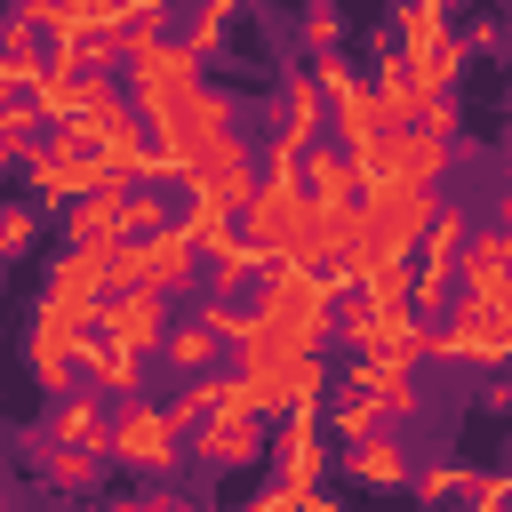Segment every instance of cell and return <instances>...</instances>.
<instances>
[{
	"mask_svg": "<svg viewBox=\"0 0 512 512\" xmlns=\"http://www.w3.org/2000/svg\"><path fill=\"white\" fill-rule=\"evenodd\" d=\"M168 320H176V304H168L160 288H144V280H136V288H104V296H96V312H88V328H96V336H112L120 352H144V360H152V344H160V328H168Z\"/></svg>",
	"mask_w": 512,
	"mask_h": 512,
	"instance_id": "cell-6",
	"label": "cell"
},
{
	"mask_svg": "<svg viewBox=\"0 0 512 512\" xmlns=\"http://www.w3.org/2000/svg\"><path fill=\"white\" fill-rule=\"evenodd\" d=\"M464 480H472V472H464L456 456H424V464H408V480H400V488H408L416 504H456V496H464Z\"/></svg>",
	"mask_w": 512,
	"mask_h": 512,
	"instance_id": "cell-25",
	"label": "cell"
},
{
	"mask_svg": "<svg viewBox=\"0 0 512 512\" xmlns=\"http://www.w3.org/2000/svg\"><path fill=\"white\" fill-rule=\"evenodd\" d=\"M296 184H304L312 208H352V200H360V176H352L344 144H328V136H312V152L296 160Z\"/></svg>",
	"mask_w": 512,
	"mask_h": 512,
	"instance_id": "cell-16",
	"label": "cell"
},
{
	"mask_svg": "<svg viewBox=\"0 0 512 512\" xmlns=\"http://www.w3.org/2000/svg\"><path fill=\"white\" fill-rule=\"evenodd\" d=\"M248 512H336V496L320 480H272V488H256Z\"/></svg>",
	"mask_w": 512,
	"mask_h": 512,
	"instance_id": "cell-28",
	"label": "cell"
},
{
	"mask_svg": "<svg viewBox=\"0 0 512 512\" xmlns=\"http://www.w3.org/2000/svg\"><path fill=\"white\" fill-rule=\"evenodd\" d=\"M16 168H24V184H32V208H40V216H56V208H64L56 152H48V144H24V152H16Z\"/></svg>",
	"mask_w": 512,
	"mask_h": 512,
	"instance_id": "cell-29",
	"label": "cell"
},
{
	"mask_svg": "<svg viewBox=\"0 0 512 512\" xmlns=\"http://www.w3.org/2000/svg\"><path fill=\"white\" fill-rule=\"evenodd\" d=\"M40 64H48V40L24 32V24H8V40H0V96H24L40 80Z\"/></svg>",
	"mask_w": 512,
	"mask_h": 512,
	"instance_id": "cell-23",
	"label": "cell"
},
{
	"mask_svg": "<svg viewBox=\"0 0 512 512\" xmlns=\"http://www.w3.org/2000/svg\"><path fill=\"white\" fill-rule=\"evenodd\" d=\"M408 464H416V448L400 440V424H376L368 440L344 448V480H352V488H400Z\"/></svg>",
	"mask_w": 512,
	"mask_h": 512,
	"instance_id": "cell-15",
	"label": "cell"
},
{
	"mask_svg": "<svg viewBox=\"0 0 512 512\" xmlns=\"http://www.w3.org/2000/svg\"><path fill=\"white\" fill-rule=\"evenodd\" d=\"M256 272H264L256 240H248V232H224L216 248H200V288H192V296H248Z\"/></svg>",
	"mask_w": 512,
	"mask_h": 512,
	"instance_id": "cell-17",
	"label": "cell"
},
{
	"mask_svg": "<svg viewBox=\"0 0 512 512\" xmlns=\"http://www.w3.org/2000/svg\"><path fill=\"white\" fill-rule=\"evenodd\" d=\"M88 336V320L80 312H64L56 296H40V312H32V328H24V368H32V384L56 400V392H72V344Z\"/></svg>",
	"mask_w": 512,
	"mask_h": 512,
	"instance_id": "cell-7",
	"label": "cell"
},
{
	"mask_svg": "<svg viewBox=\"0 0 512 512\" xmlns=\"http://www.w3.org/2000/svg\"><path fill=\"white\" fill-rule=\"evenodd\" d=\"M0 40H8V0H0Z\"/></svg>",
	"mask_w": 512,
	"mask_h": 512,
	"instance_id": "cell-37",
	"label": "cell"
},
{
	"mask_svg": "<svg viewBox=\"0 0 512 512\" xmlns=\"http://www.w3.org/2000/svg\"><path fill=\"white\" fill-rule=\"evenodd\" d=\"M104 464H120V472H136V480H176V464H184V432H176L168 400L128 392V400L112 408V424H104Z\"/></svg>",
	"mask_w": 512,
	"mask_h": 512,
	"instance_id": "cell-1",
	"label": "cell"
},
{
	"mask_svg": "<svg viewBox=\"0 0 512 512\" xmlns=\"http://www.w3.org/2000/svg\"><path fill=\"white\" fill-rule=\"evenodd\" d=\"M48 296L64 304V312H96V296H104V240H64V256L48 264Z\"/></svg>",
	"mask_w": 512,
	"mask_h": 512,
	"instance_id": "cell-14",
	"label": "cell"
},
{
	"mask_svg": "<svg viewBox=\"0 0 512 512\" xmlns=\"http://www.w3.org/2000/svg\"><path fill=\"white\" fill-rule=\"evenodd\" d=\"M8 168H16V152H0V176H8Z\"/></svg>",
	"mask_w": 512,
	"mask_h": 512,
	"instance_id": "cell-38",
	"label": "cell"
},
{
	"mask_svg": "<svg viewBox=\"0 0 512 512\" xmlns=\"http://www.w3.org/2000/svg\"><path fill=\"white\" fill-rule=\"evenodd\" d=\"M224 128H248V96H232V88H208V80H200V88H192L168 120H152L144 136H152V152H160V160H184L192 144H208V136H224Z\"/></svg>",
	"mask_w": 512,
	"mask_h": 512,
	"instance_id": "cell-4",
	"label": "cell"
},
{
	"mask_svg": "<svg viewBox=\"0 0 512 512\" xmlns=\"http://www.w3.org/2000/svg\"><path fill=\"white\" fill-rule=\"evenodd\" d=\"M0 288H8V256H0Z\"/></svg>",
	"mask_w": 512,
	"mask_h": 512,
	"instance_id": "cell-39",
	"label": "cell"
},
{
	"mask_svg": "<svg viewBox=\"0 0 512 512\" xmlns=\"http://www.w3.org/2000/svg\"><path fill=\"white\" fill-rule=\"evenodd\" d=\"M40 240V208L32 200H0V256H24Z\"/></svg>",
	"mask_w": 512,
	"mask_h": 512,
	"instance_id": "cell-32",
	"label": "cell"
},
{
	"mask_svg": "<svg viewBox=\"0 0 512 512\" xmlns=\"http://www.w3.org/2000/svg\"><path fill=\"white\" fill-rule=\"evenodd\" d=\"M40 480L80 496V488H96V480H104V456H96V448H80V440H40Z\"/></svg>",
	"mask_w": 512,
	"mask_h": 512,
	"instance_id": "cell-20",
	"label": "cell"
},
{
	"mask_svg": "<svg viewBox=\"0 0 512 512\" xmlns=\"http://www.w3.org/2000/svg\"><path fill=\"white\" fill-rule=\"evenodd\" d=\"M448 368H480L496 376L512 360V304H472V296H448Z\"/></svg>",
	"mask_w": 512,
	"mask_h": 512,
	"instance_id": "cell-5",
	"label": "cell"
},
{
	"mask_svg": "<svg viewBox=\"0 0 512 512\" xmlns=\"http://www.w3.org/2000/svg\"><path fill=\"white\" fill-rule=\"evenodd\" d=\"M264 456L280 480H320V464H328L320 408H280V424H264Z\"/></svg>",
	"mask_w": 512,
	"mask_h": 512,
	"instance_id": "cell-12",
	"label": "cell"
},
{
	"mask_svg": "<svg viewBox=\"0 0 512 512\" xmlns=\"http://www.w3.org/2000/svg\"><path fill=\"white\" fill-rule=\"evenodd\" d=\"M344 384L368 392L384 408V424H416L424 416V384H416V360L408 352H352L344 360Z\"/></svg>",
	"mask_w": 512,
	"mask_h": 512,
	"instance_id": "cell-8",
	"label": "cell"
},
{
	"mask_svg": "<svg viewBox=\"0 0 512 512\" xmlns=\"http://www.w3.org/2000/svg\"><path fill=\"white\" fill-rule=\"evenodd\" d=\"M464 64H472V48H464V32H456V24H448L440 40H424V48L408 56V72H416L424 88H456V80H464Z\"/></svg>",
	"mask_w": 512,
	"mask_h": 512,
	"instance_id": "cell-22",
	"label": "cell"
},
{
	"mask_svg": "<svg viewBox=\"0 0 512 512\" xmlns=\"http://www.w3.org/2000/svg\"><path fill=\"white\" fill-rule=\"evenodd\" d=\"M240 8H248V0H192V16H184V32H176V40H184L200 64H216V56H224V40H232V24H240Z\"/></svg>",
	"mask_w": 512,
	"mask_h": 512,
	"instance_id": "cell-19",
	"label": "cell"
},
{
	"mask_svg": "<svg viewBox=\"0 0 512 512\" xmlns=\"http://www.w3.org/2000/svg\"><path fill=\"white\" fill-rule=\"evenodd\" d=\"M304 152H312V128H288V120L264 128V176H296Z\"/></svg>",
	"mask_w": 512,
	"mask_h": 512,
	"instance_id": "cell-30",
	"label": "cell"
},
{
	"mask_svg": "<svg viewBox=\"0 0 512 512\" xmlns=\"http://www.w3.org/2000/svg\"><path fill=\"white\" fill-rule=\"evenodd\" d=\"M504 496H512V472H472L464 480V504L472 512H504Z\"/></svg>",
	"mask_w": 512,
	"mask_h": 512,
	"instance_id": "cell-35",
	"label": "cell"
},
{
	"mask_svg": "<svg viewBox=\"0 0 512 512\" xmlns=\"http://www.w3.org/2000/svg\"><path fill=\"white\" fill-rule=\"evenodd\" d=\"M280 120L328 136V128H320V80H312V64H288V72H280Z\"/></svg>",
	"mask_w": 512,
	"mask_h": 512,
	"instance_id": "cell-27",
	"label": "cell"
},
{
	"mask_svg": "<svg viewBox=\"0 0 512 512\" xmlns=\"http://www.w3.org/2000/svg\"><path fill=\"white\" fill-rule=\"evenodd\" d=\"M8 24H24V32H40V40H56V32H64V0H8Z\"/></svg>",
	"mask_w": 512,
	"mask_h": 512,
	"instance_id": "cell-34",
	"label": "cell"
},
{
	"mask_svg": "<svg viewBox=\"0 0 512 512\" xmlns=\"http://www.w3.org/2000/svg\"><path fill=\"white\" fill-rule=\"evenodd\" d=\"M448 24H456L448 8H432V0H400L384 32H392V48H400V56H416V48H424V40H440Z\"/></svg>",
	"mask_w": 512,
	"mask_h": 512,
	"instance_id": "cell-26",
	"label": "cell"
},
{
	"mask_svg": "<svg viewBox=\"0 0 512 512\" xmlns=\"http://www.w3.org/2000/svg\"><path fill=\"white\" fill-rule=\"evenodd\" d=\"M40 104L32 96H0V152H24V144H40Z\"/></svg>",
	"mask_w": 512,
	"mask_h": 512,
	"instance_id": "cell-31",
	"label": "cell"
},
{
	"mask_svg": "<svg viewBox=\"0 0 512 512\" xmlns=\"http://www.w3.org/2000/svg\"><path fill=\"white\" fill-rule=\"evenodd\" d=\"M136 280H144V288H160L168 304H184V296L200 288V248L176 232V216H168V224H152V232H136Z\"/></svg>",
	"mask_w": 512,
	"mask_h": 512,
	"instance_id": "cell-10",
	"label": "cell"
},
{
	"mask_svg": "<svg viewBox=\"0 0 512 512\" xmlns=\"http://www.w3.org/2000/svg\"><path fill=\"white\" fill-rule=\"evenodd\" d=\"M200 80H208V64H200L184 40H152L144 56H128V104H136V120H144V128H152V120H168Z\"/></svg>",
	"mask_w": 512,
	"mask_h": 512,
	"instance_id": "cell-3",
	"label": "cell"
},
{
	"mask_svg": "<svg viewBox=\"0 0 512 512\" xmlns=\"http://www.w3.org/2000/svg\"><path fill=\"white\" fill-rule=\"evenodd\" d=\"M296 32H304V48H336V40H344L336 0H304V24H296Z\"/></svg>",
	"mask_w": 512,
	"mask_h": 512,
	"instance_id": "cell-33",
	"label": "cell"
},
{
	"mask_svg": "<svg viewBox=\"0 0 512 512\" xmlns=\"http://www.w3.org/2000/svg\"><path fill=\"white\" fill-rule=\"evenodd\" d=\"M232 224L256 240V256H264V264H272V256H304V232H312V200H304V184H296V176H264V168H256V184L240 192Z\"/></svg>",
	"mask_w": 512,
	"mask_h": 512,
	"instance_id": "cell-2",
	"label": "cell"
},
{
	"mask_svg": "<svg viewBox=\"0 0 512 512\" xmlns=\"http://www.w3.org/2000/svg\"><path fill=\"white\" fill-rule=\"evenodd\" d=\"M376 424H384V408H376L368 392H352V384H336V400L320 408V432H328L336 448H352V440H368Z\"/></svg>",
	"mask_w": 512,
	"mask_h": 512,
	"instance_id": "cell-21",
	"label": "cell"
},
{
	"mask_svg": "<svg viewBox=\"0 0 512 512\" xmlns=\"http://www.w3.org/2000/svg\"><path fill=\"white\" fill-rule=\"evenodd\" d=\"M224 336H216V320L192 304V320H168L160 328V344H152V368H168V376H200V368H224Z\"/></svg>",
	"mask_w": 512,
	"mask_h": 512,
	"instance_id": "cell-13",
	"label": "cell"
},
{
	"mask_svg": "<svg viewBox=\"0 0 512 512\" xmlns=\"http://www.w3.org/2000/svg\"><path fill=\"white\" fill-rule=\"evenodd\" d=\"M104 392H88V384H72V392H56V408H48V432L40 440H80V448H96L104 456Z\"/></svg>",
	"mask_w": 512,
	"mask_h": 512,
	"instance_id": "cell-18",
	"label": "cell"
},
{
	"mask_svg": "<svg viewBox=\"0 0 512 512\" xmlns=\"http://www.w3.org/2000/svg\"><path fill=\"white\" fill-rule=\"evenodd\" d=\"M176 232H184L192 248H216V240L240 232V224H232V200H224V192H192V200L176 208Z\"/></svg>",
	"mask_w": 512,
	"mask_h": 512,
	"instance_id": "cell-24",
	"label": "cell"
},
{
	"mask_svg": "<svg viewBox=\"0 0 512 512\" xmlns=\"http://www.w3.org/2000/svg\"><path fill=\"white\" fill-rule=\"evenodd\" d=\"M72 384H88V392H104V400H128V392H144L152 384V360L144 352H120L112 336H80L72 344Z\"/></svg>",
	"mask_w": 512,
	"mask_h": 512,
	"instance_id": "cell-11",
	"label": "cell"
},
{
	"mask_svg": "<svg viewBox=\"0 0 512 512\" xmlns=\"http://www.w3.org/2000/svg\"><path fill=\"white\" fill-rule=\"evenodd\" d=\"M264 424H272V416H256V408H208V416L184 432V440H192L184 456H200L208 472H240V464L264 456Z\"/></svg>",
	"mask_w": 512,
	"mask_h": 512,
	"instance_id": "cell-9",
	"label": "cell"
},
{
	"mask_svg": "<svg viewBox=\"0 0 512 512\" xmlns=\"http://www.w3.org/2000/svg\"><path fill=\"white\" fill-rule=\"evenodd\" d=\"M464 48H472V56H504V24H496V16H480V24L464 32Z\"/></svg>",
	"mask_w": 512,
	"mask_h": 512,
	"instance_id": "cell-36",
	"label": "cell"
}]
</instances>
